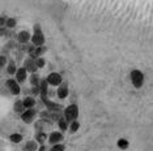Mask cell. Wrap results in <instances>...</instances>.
Returning <instances> with one entry per match:
<instances>
[{
	"label": "cell",
	"instance_id": "18",
	"mask_svg": "<svg viewBox=\"0 0 153 151\" xmlns=\"http://www.w3.org/2000/svg\"><path fill=\"white\" fill-rule=\"evenodd\" d=\"M38 145H39V143H38L36 139L34 141H27L26 145H25V150L26 151H37L38 150Z\"/></svg>",
	"mask_w": 153,
	"mask_h": 151
},
{
	"label": "cell",
	"instance_id": "14",
	"mask_svg": "<svg viewBox=\"0 0 153 151\" xmlns=\"http://www.w3.org/2000/svg\"><path fill=\"white\" fill-rule=\"evenodd\" d=\"M34 139H36L37 142L39 143V146H41V145H43V143L46 142V141H48V136H47L45 132H36Z\"/></svg>",
	"mask_w": 153,
	"mask_h": 151
},
{
	"label": "cell",
	"instance_id": "7",
	"mask_svg": "<svg viewBox=\"0 0 153 151\" xmlns=\"http://www.w3.org/2000/svg\"><path fill=\"white\" fill-rule=\"evenodd\" d=\"M64 136H63V132H51L50 136H48V143H51V145H58V143H60L62 141H63Z\"/></svg>",
	"mask_w": 153,
	"mask_h": 151
},
{
	"label": "cell",
	"instance_id": "12",
	"mask_svg": "<svg viewBox=\"0 0 153 151\" xmlns=\"http://www.w3.org/2000/svg\"><path fill=\"white\" fill-rule=\"evenodd\" d=\"M25 104H24V100H20V99H17L13 103V111L16 113H20V115H22L24 112H25Z\"/></svg>",
	"mask_w": 153,
	"mask_h": 151
},
{
	"label": "cell",
	"instance_id": "16",
	"mask_svg": "<svg viewBox=\"0 0 153 151\" xmlns=\"http://www.w3.org/2000/svg\"><path fill=\"white\" fill-rule=\"evenodd\" d=\"M58 126L60 132H65L69 129V122L65 120V117H62L60 120H58Z\"/></svg>",
	"mask_w": 153,
	"mask_h": 151
},
{
	"label": "cell",
	"instance_id": "20",
	"mask_svg": "<svg viewBox=\"0 0 153 151\" xmlns=\"http://www.w3.org/2000/svg\"><path fill=\"white\" fill-rule=\"evenodd\" d=\"M9 141L12 143H20L22 141V134H20V133H12L9 136Z\"/></svg>",
	"mask_w": 153,
	"mask_h": 151
},
{
	"label": "cell",
	"instance_id": "13",
	"mask_svg": "<svg viewBox=\"0 0 153 151\" xmlns=\"http://www.w3.org/2000/svg\"><path fill=\"white\" fill-rule=\"evenodd\" d=\"M41 81L42 80H41L38 73H33L29 76V82H30V85H32V87H38L41 85Z\"/></svg>",
	"mask_w": 153,
	"mask_h": 151
},
{
	"label": "cell",
	"instance_id": "25",
	"mask_svg": "<svg viewBox=\"0 0 153 151\" xmlns=\"http://www.w3.org/2000/svg\"><path fill=\"white\" fill-rule=\"evenodd\" d=\"M43 122L42 121H37L34 124V128H36V132H43Z\"/></svg>",
	"mask_w": 153,
	"mask_h": 151
},
{
	"label": "cell",
	"instance_id": "21",
	"mask_svg": "<svg viewBox=\"0 0 153 151\" xmlns=\"http://www.w3.org/2000/svg\"><path fill=\"white\" fill-rule=\"evenodd\" d=\"M79 129H80V122L77 121V120H75V121H72L71 124H69V129L68 130L71 133H76Z\"/></svg>",
	"mask_w": 153,
	"mask_h": 151
},
{
	"label": "cell",
	"instance_id": "11",
	"mask_svg": "<svg viewBox=\"0 0 153 151\" xmlns=\"http://www.w3.org/2000/svg\"><path fill=\"white\" fill-rule=\"evenodd\" d=\"M27 73H29V72H27L25 68L24 67H21V68H19V70H17V73H16V81L19 82V84H24V82L26 81V78H27Z\"/></svg>",
	"mask_w": 153,
	"mask_h": 151
},
{
	"label": "cell",
	"instance_id": "3",
	"mask_svg": "<svg viewBox=\"0 0 153 151\" xmlns=\"http://www.w3.org/2000/svg\"><path fill=\"white\" fill-rule=\"evenodd\" d=\"M5 86L9 90L12 95H20L21 94V87H20V84L16 81V78H9V80L5 81Z\"/></svg>",
	"mask_w": 153,
	"mask_h": 151
},
{
	"label": "cell",
	"instance_id": "8",
	"mask_svg": "<svg viewBox=\"0 0 153 151\" xmlns=\"http://www.w3.org/2000/svg\"><path fill=\"white\" fill-rule=\"evenodd\" d=\"M69 94V89H68V82L67 81H63L62 82L60 86H58V90H56V95L59 99H65Z\"/></svg>",
	"mask_w": 153,
	"mask_h": 151
},
{
	"label": "cell",
	"instance_id": "24",
	"mask_svg": "<svg viewBox=\"0 0 153 151\" xmlns=\"http://www.w3.org/2000/svg\"><path fill=\"white\" fill-rule=\"evenodd\" d=\"M50 151H65V146L63 143H58V145H53Z\"/></svg>",
	"mask_w": 153,
	"mask_h": 151
},
{
	"label": "cell",
	"instance_id": "10",
	"mask_svg": "<svg viewBox=\"0 0 153 151\" xmlns=\"http://www.w3.org/2000/svg\"><path fill=\"white\" fill-rule=\"evenodd\" d=\"M17 40L21 44H26L32 40V34H30L27 30H21L19 34H17Z\"/></svg>",
	"mask_w": 153,
	"mask_h": 151
},
{
	"label": "cell",
	"instance_id": "1",
	"mask_svg": "<svg viewBox=\"0 0 153 151\" xmlns=\"http://www.w3.org/2000/svg\"><path fill=\"white\" fill-rule=\"evenodd\" d=\"M130 78H131V84L135 89H141L144 85V73L139 69H134L130 73Z\"/></svg>",
	"mask_w": 153,
	"mask_h": 151
},
{
	"label": "cell",
	"instance_id": "26",
	"mask_svg": "<svg viewBox=\"0 0 153 151\" xmlns=\"http://www.w3.org/2000/svg\"><path fill=\"white\" fill-rule=\"evenodd\" d=\"M5 63H7V57L4 56V55H1V57H0V65H1V67H4Z\"/></svg>",
	"mask_w": 153,
	"mask_h": 151
},
{
	"label": "cell",
	"instance_id": "4",
	"mask_svg": "<svg viewBox=\"0 0 153 151\" xmlns=\"http://www.w3.org/2000/svg\"><path fill=\"white\" fill-rule=\"evenodd\" d=\"M46 81L47 84L50 85V86H60L62 82H63V78H62L60 73H58V72H53V73H50L46 77Z\"/></svg>",
	"mask_w": 153,
	"mask_h": 151
},
{
	"label": "cell",
	"instance_id": "22",
	"mask_svg": "<svg viewBox=\"0 0 153 151\" xmlns=\"http://www.w3.org/2000/svg\"><path fill=\"white\" fill-rule=\"evenodd\" d=\"M5 25H7V27H8V29H13V27H16V25H17L16 18H13V17H11V18H7Z\"/></svg>",
	"mask_w": 153,
	"mask_h": 151
},
{
	"label": "cell",
	"instance_id": "23",
	"mask_svg": "<svg viewBox=\"0 0 153 151\" xmlns=\"http://www.w3.org/2000/svg\"><path fill=\"white\" fill-rule=\"evenodd\" d=\"M36 60V64L38 67V69H42V68H45V65H46V60L43 59V57H38V59H34Z\"/></svg>",
	"mask_w": 153,
	"mask_h": 151
},
{
	"label": "cell",
	"instance_id": "17",
	"mask_svg": "<svg viewBox=\"0 0 153 151\" xmlns=\"http://www.w3.org/2000/svg\"><path fill=\"white\" fill-rule=\"evenodd\" d=\"M24 100V104H25V108H34V106L37 104V102H36V99H34L33 97H26V98H24L22 99Z\"/></svg>",
	"mask_w": 153,
	"mask_h": 151
},
{
	"label": "cell",
	"instance_id": "9",
	"mask_svg": "<svg viewBox=\"0 0 153 151\" xmlns=\"http://www.w3.org/2000/svg\"><path fill=\"white\" fill-rule=\"evenodd\" d=\"M24 68L29 72L30 74H33V73H37V70H38V67H37V64H36V60L32 59V57H27V59H25V61H24Z\"/></svg>",
	"mask_w": 153,
	"mask_h": 151
},
{
	"label": "cell",
	"instance_id": "27",
	"mask_svg": "<svg viewBox=\"0 0 153 151\" xmlns=\"http://www.w3.org/2000/svg\"><path fill=\"white\" fill-rule=\"evenodd\" d=\"M38 151H46V146H45V145H41L39 149H38Z\"/></svg>",
	"mask_w": 153,
	"mask_h": 151
},
{
	"label": "cell",
	"instance_id": "5",
	"mask_svg": "<svg viewBox=\"0 0 153 151\" xmlns=\"http://www.w3.org/2000/svg\"><path fill=\"white\" fill-rule=\"evenodd\" d=\"M32 44L36 47H41V46H45V42H46V38H45V34L41 32H34L33 35H32Z\"/></svg>",
	"mask_w": 153,
	"mask_h": 151
},
{
	"label": "cell",
	"instance_id": "2",
	"mask_svg": "<svg viewBox=\"0 0 153 151\" xmlns=\"http://www.w3.org/2000/svg\"><path fill=\"white\" fill-rule=\"evenodd\" d=\"M64 117L65 120L71 124L72 121H75V120H77L79 117V106L77 104H69L68 107L64 108Z\"/></svg>",
	"mask_w": 153,
	"mask_h": 151
},
{
	"label": "cell",
	"instance_id": "19",
	"mask_svg": "<svg viewBox=\"0 0 153 151\" xmlns=\"http://www.w3.org/2000/svg\"><path fill=\"white\" fill-rule=\"evenodd\" d=\"M117 146H118V149H120V150H127L128 147H130V142H128L126 138H119L117 141Z\"/></svg>",
	"mask_w": 153,
	"mask_h": 151
},
{
	"label": "cell",
	"instance_id": "15",
	"mask_svg": "<svg viewBox=\"0 0 153 151\" xmlns=\"http://www.w3.org/2000/svg\"><path fill=\"white\" fill-rule=\"evenodd\" d=\"M17 70H19V68L16 67L15 60H9L8 65H7V73H8V74H11V76H16Z\"/></svg>",
	"mask_w": 153,
	"mask_h": 151
},
{
	"label": "cell",
	"instance_id": "6",
	"mask_svg": "<svg viewBox=\"0 0 153 151\" xmlns=\"http://www.w3.org/2000/svg\"><path fill=\"white\" fill-rule=\"evenodd\" d=\"M36 115H37L36 109L34 108H27V109H25V112L21 115V120L24 122H26V124H30V122L36 119Z\"/></svg>",
	"mask_w": 153,
	"mask_h": 151
}]
</instances>
